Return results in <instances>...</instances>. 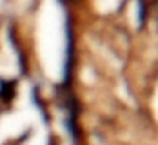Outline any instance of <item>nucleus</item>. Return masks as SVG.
I'll list each match as a JSON object with an SVG mask.
<instances>
[]
</instances>
